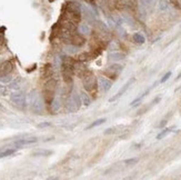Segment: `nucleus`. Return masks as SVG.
Here are the masks:
<instances>
[{"label":"nucleus","mask_w":181,"mask_h":180,"mask_svg":"<svg viewBox=\"0 0 181 180\" xmlns=\"http://www.w3.org/2000/svg\"><path fill=\"white\" fill-rule=\"evenodd\" d=\"M57 87H58L57 80L53 79V78H49L48 80L45 82L43 88H42V97H43L46 105L50 106L53 102L56 91H57Z\"/></svg>","instance_id":"1"},{"label":"nucleus","mask_w":181,"mask_h":180,"mask_svg":"<svg viewBox=\"0 0 181 180\" xmlns=\"http://www.w3.org/2000/svg\"><path fill=\"white\" fill-rule=\"evenodd\" d=\"M81 80H82V85H84V88L87 92H91L94 93L96 92L97 90V79H96V76L91 70H86L84 74L81 76Z\"/></svg>","instance_id":"2"},{"label":"nucleus","mask_w":181,"mask_h":180,"mask_svg":"<svg viewBox=\"0 0 181 180\" xmlns=\"http://www.w3.org/2000/svg\"><path fill=\"white\" fill-rule=\"evenodd\" d=\"M81 105L80 96H78L76 93H71L69 96V99L67 100V109L69 112H76L79 110Z\"/></svg>","instance_id":"3"},{"label":"nucleus","mask_w":181,"mask_h":180,"mask_svg":"<svg viewBox=\"0 0 181 180\" xmlns=\"http://www.w3.org/2000/svg\"><path fill=\"white\" fill-rule=\"evenodd\" d=\"M10 99L11 101L13 102V105L17 107V108H19V109H25L26 108V96H25V93L23 92H19V91H17V92H13L10 95Z\"/></svg>","instance_id":"4"},{"label":"nucleus","mask_w":181,"mask_h":180,"mask_svg":"<svg viewBox=\"0 0 181 180\" xmlns=\"http://www.w3.org/2000/svg\"><path fill=\"white\" fill-rule=\"evenodd\" d=\"M61 74L66 84L69 85V86H71L72 81H73V76H74L73 67H70L68 64H61Z\"/></svg>","instance_id":"5"},{"label":"nucleus","mask_w":181,"mask_h":180,"mask_svg":"<svg viewBox=\"0 0 181 180\" xmlns=\"http://www.w3.org/2000/svg\"><path fill=\"white\" fill-rule=\"evenodd\" d=\"M121 71H122V66L114 64H112V66L108 67L107 69L104 71V74L106 77L109 78L110 80H116L117 78L119 77V74H121Z\"/></svg>","instance_id":"6"},{"label":"nucleus","mask_w":181,"mask_h":180,"mask_svg":"<svg viewBox=\"0 0 181 180\" xmlns=\"http://www.w3.org/2000/svg\"><path fill=\"white\" fill-rule=\"evenodd\" d=\"M13 68H15V64H13L12 60H6L0 62V78L10 74L11 71L13 70Z\"/></svg>","instance_id":"7"},{"label":"nucleus","mask_w":181,"mask_h":180,"mask_svg":"<svg viewBox=\"0 0 181 180\" xmlns=\"http://www.w3.org/2000/svg\"><path fill=\"white\" fill-rule=\"evenodd\" d=\"M86 43V38L81 33H78V32H74L73 35L71 36L70 38V41H69V45H72L74 47H82V46Z\"/></svg>","instance_id":"8"},{"label":"nucleus","mask_w":181,"mask_h":180,"mask_svg":"<svg viewBox=\"0 0 181 180\" xmlns=\"http://www.w3.org/2000/svg\"><path fill=\"white\" fill-rule=\"evenodd\" d=\"M135 81H136V79H135V78H131L130 80L127 81L126 84H125V85H123V86H122V88H121V89H120L119 91L117 92L116 96H113L112 98H110V99H109L110 102H112V101H116V100L119 99V98H120V97H121V96H123V95H125V93L127 92V90L129 89V87H130V86H131V85L133 84V82H135Z\"/></svg>","instance_id":"9"},{"label":"nucleus","mask_w":181,"mask_h":180,"mask_svg":"<svg viewBox=\"0 0 181 180\" xmlns=\"http://www.w3.org/2000/svg\"><path fill=\"white\" fill-rule=\"evenodd\" d=\"M99 86L102 89L104 92H107L109 91L111 86H112V80H110L109 78L107 77H100L99 78Z\"/></svg>","instance_id":"10"},{"label":"nucleus","mask_w":181,"mask_h":180,"mask_svg":"<svg viewBox=\"0 0 181 180\" xmlns=\"http://www.w3.org/2000/svg\"><path fill=\"white\" fill-rule=\"evenodd\" d=\"M41 77L43 79H49L52 77V67L50 64H47L41 69Z\"/></svg>","instance_id":"11"},{"label":"nucleus","mask_w":181,"mask_h":180,"mask_svg":"<svg viewBox=\"0 0 181 180\" xmlns=\"http://www.w3.org/2000/svg\"><path fill=\"white\" fill-rule=\"evenodd\" d=\"M38 141V139L37 138H28V139H20L18 141L15 142V145L16 146H25V145H31V144H35V142Z\"/></svg>","instance_id":"12"},{"label":"nucleus","mask_w":181,"mask_h":180,"mask_svg":"<svg viewBox=\"0 0 181 180\" xmlns=\"http://www.w3.org/2000/svg\"><path fill=\"white\" fill-rule=\"evenodd\" d=\"M80 99H81V103H82V105H84L86 107L90 106L91 99H90V97H89V95H88V93L81 92L80 93Z\"/></svg>","instance_id":"13"},{"label":"nucleus","mask_w":181,"mask_h":180,"mask_svg":"<svg viewBox=\"0 0 181 180\" xmlns=\"http://www.w3.org/2000/svg\"><path fill=\"white\" fill-rule=\"evenodd\" d=\"M104 122H106V118H100V119H97L96 121L91 122L90 125H89L87 128H86V130H90V129H94V128H96V127H99V126H101L102 123H104Z\"/></svg>","instance_id":"14"},{"label":"nucleus","mask_w":181,"mask_h":180,"mask_svg":"<svg viewBox=\"0 0 181 180\" xmlns=\"http://www.w3.org/2000/svg\"><path fill=\"white\" fill-rule=\"evenodd\" d=\"M132 39H133V41L136 42V43H138V45H142V43L145 42V38L143 37V35H141L139 32H136V33L132 36Z\"/></svg>","instance_id":"15"},{"label":"nucleus","mask_w":181,"mask_h":180,"mask_svg":"<svg viewBox=\"0 0 181 180\" xmlns=\"http://www.w3.org/2000/svg\"><path fill=\"white\" fill-rule=\"evenodd\" d=\"M173 128H175V127H170V128H165L163 130H161V131L157 135V139H158V140H161V139H163L165 137H167V136L172 131Z\"/></svg>","instance_id":"16"},{"label":"nucleus","mask_w":181,"mask_h":180,"mask_svg":"<svg viewBox=\"0 0 181 180\" xmlns=\"http://www.w3.org/2000/svg\"><path fill=\"white\" fill-rule=\"evenodd\" d=\"M149 91H150V89L145 90V91L142 93V95H141V96H139V97H138V98H136V99L133 100L132 102L130 103V106H131V107H137V106H138V105H139V103L141 102V101H142V99H143V98H145V97L147 96V95H148V93H149Z\"/></svg>","instance_id":"17"},{"label":"nucleus","mask_w":181,"mask_h":180,"mask_svg":"<svg viewBox=\"0 0 181 180\" xmlns=\"http://www.w3.org/2000/svg\"><path fill=\"white\" fill-rule=\"evenodd\" d=\"M52 154V151L50 150H38L35 151L32 154L33 157H47V156H50Z\"/></svg>","instance_id":"18"},{"label":"nucleus","mask_w":181,"mask_h":180,"mask_svg":"<svg viewBox=\"0 0 181 180\" xmlns=\"http://www.w3.org/2000/svg\"><path fill=\"white\" fill-rule=\"evenodd\" d=\"M16 152V149H7V150H3L0 152V159L1 158H6V157H9L11 154H13Z\"/></svg>","instance_id":"19"},{"label":"nucleus","mask_w":181,"mask_h":180,"mask_svg":"<svg viewBox=\"0 0 181 180\" xmlns=\"http://www.w3.org/2000/svg\"><path fill=\"white\" fill-rule=\"evenodd\" d=\"M139 162V158H130V159H126L125 160V164L128 166V167H131V166H135Z\"/></svg>","instance_id":"20"},{"label":"nucleus","mask_w":181,"mask_h":180,"mask_svg":"<svg viewBox=\"0 0 181 180\" xmlns=\"http://www.w3.org/2000/svg\"><path fill=\"white\" fill-rule=\"evenodd\" d=\"M109 57L112 59V60H122V59L125 58V55L121 54V52H113Z\"/></svg>","instance_id":"21"},{"label":"nucleus","mask_w":181,"mask_h":180,"mask_svg":"<svg viewBox=\"0 0 181 180\" xmlns=\"http://www.w3.org/2000/svg\"><path fill=\"white\" fill-rule=\"evenodd\" d=\"M20 88V79H17V80L12 81L9 84V89L12 90H19Z\"/></svg>","instance_id":"22"},{"label":"nucleus","mask_w":181,"mask_h":180,"mask_svg":"<svg viewBox=\"0 0 181 180\" xmlns=\"http://www.w3.org/2000/svg\"><path fill=\"white\" fill-rule=\"evenodd\" d=\"M171 74H172L171 71H168V72H167V74H166L165 76H163V77L161 78V80H160V84H165L166 81H167V80L169 79V78L171 77Z\"/></svg>","instance_id":"23"},{"label":"nucleus","mask_w":181,"mask_h":180,"mask_svg":"<svg viewBox=\"0 0 181 180\" xmlns=\"http://www.w3.org/2000/svg\"><path fill=\"white\" fill-rule=\"evenodd\" d=\"M6 95H8V88L0 84V96H6Z\"/></svg>","instance_id":"24"},{"label":"nucleus","mask_w":181,"mask_h":180,"mask_svg":"<svg viewBox=\"0 0 181 180\" xmlns=\"http://www.w3.org/2000/svg\"><path fill=\"white\" fill-rule=\"evenodd\" d=\"M116 132H117L116 128H108L104 130V135H113V133H116Z\"/></svg>","instance_id":"25"},{"label":"nucleus","mask_w":181,"mask_h":180,"mask_svg":"<svg viewBox=\"0 0 181 180\" xmlns=\"http://www.w3.org/2000/svg\"><path fill=\"white\" fill-rule=\"evenodd\" d=\"M51 123L48 121H45V122H41V123H39L38 125V128H47V127H50Z\"/></svg>","instance_id":"26"},{"label":"nucleus","mask_w":181,"mask_h":180,"mask_svg":"<svg viewBox=\"0 0 181 180\" xmlns=\"http://www.w3.org/2000/svg\"><path fill=\"white\" fill-rule=\"evenodd\" d=\"M0 80L2 81V82H9V81L11 80V77H10L9 74H7V76H5V77L0 78Z\"/></svg>","instance_id":"27"},{"label":"nucleus","mask_w":181,"mask_h":180,"mask_svg":"<svg viewBox=\"0 0 181 180\" xmlns=\"http://www.w3.org/2000/svg\"><path fill=\"white\" fill-rule=\"evenodd\" d=\"M166 125H167V120H162V122L158 126V127L159 128H162V127H165Z\"/></svg>","instance_id":"28"},{"label":"nucleus","mask_w":181,"mask_h":180,"mask_svg":"<svg viewBox=\"0 0 181 180\" xmlns=\"http://www.w3.org/2000/svg\"><path fill=\"white\" fill-rule=\"evenodd\" d=\"M6 111H7V109L2 106V105H1V103H0V112H6Z\"/></svg>","instance_id":"29"},{"label":"nucleus","mask_w":181,"mask_h":180,"mask_svg":"<svg viewBox=\"0 0 181 180\" xmlns=\"http://www.w3.org/2000/svg\"><path fill=\"white\" fill-rule=\"evenodd\" d=\"M170 1H171L173 5H176V6H179V1H180V0H170Z\"/></svg>","instance_id":"30"},{"label":"nucleus","mask_w":181,"mask_h":180,"mask_svg":"<svg viewBox=\"0 0 181 180\" xmlns=\"http://www.w3.org/2000/svg\"><path fill=\"white\" fill-rule=\"evenodd\" d=\"M86 2H88V3H94V0H84Z\"/></svg>","instance_id":"31"},{"label":"nucleus","mask_w":181,"mask_h":180,"mask_svg":"<svg viewBox=\"0 0 181 180\" xmlns=\"http://www.w3.org/2000/svg\"><path fill=\"white\" fill-rule=\"evenodd\" d=\"M180 78H181V72L178 74V77H177V80H178V79H180Z\"/></svg>","instance_id":"32"}]
</instances>
